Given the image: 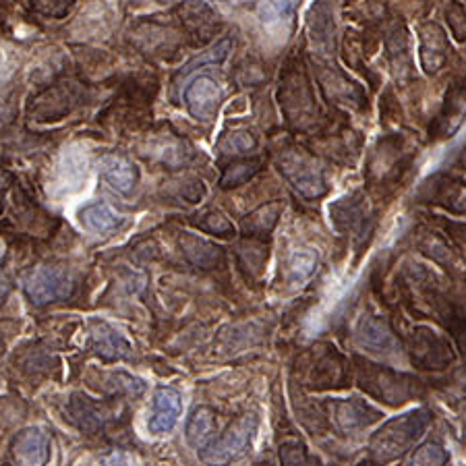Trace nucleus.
I'll return each instance as SVG.
<instances>
[{"instance_id":"nucleus-1","label":"nucleus","mask_w":466,"mask_h":466,"mask_svg":"<svg viewBox=\"0 0 466 466\" xmlns=\"http://www.w3.org/2000/svg\"><path fill=\"white\" fill-rule=\"evenodd\" d=\"M355 370L359 388L375 400L390 404V407H400V404L420 394V381L412 375L375 365L360 357L355 359Z\"/></svg>"},{"instance_id":"nucleus-2","label":"nucleus","mask_w":466,"mask_h":466,"mask_svg":"<svg viewBox=\"0 0 466 466\" xmlns=\"http://www.w3.org/2000/svg\"><path fill=\"white\" fill-rule=\"evenodd\" d=\"M430 423L431 412L427 409L410 410L407 415L388 420L386 425H381L380 431L373 433L370 441L371 456L378 462L396 461L398 456L407 454L415 446V441L423 438Z\"/></svg>"},{"instance_id":"nucleus-3","label":"nucleus","mask_w":466,"mask_h":466,"mask_svg":"<svg viewBox=\"0 0 466 466\" xmlns=\"http://www.w3.org/2000/svg\"><path fill=\"white\" fill-rule=\"evenodd\" d=\"M278 170L307 199H318L328 191L326 178H323V170L318 160L303 152V149H289V152L280 154Z\"/></svg>"},{"instance_id":"nucleus-4","label":"nucleus","mask_w":466,"mask_h":466,"mask_svg":"<svg viewBox=\"0 0 466 466\" xmlns=\"http://www.w3.org/2000/svg\"><path fill=\"white\" fill-rule=\"evenodd\" d=\"M255 430H258V419L251 415L238 417L235 423L228 425V430L224 431L220 438L212 440L204 450H201L199 458L208 466L230 464L235 458L245 452L247 446H249Z\"/></svg>"},{"instance_id":"nucleus-5","label":"nucleus","mask_w":466,"mask_h":466,"mask_svg":"<svg viewBox=\"0 0 466 466\" xmlns=\"http://www.w3.org/2000/svg\"><path fill=\"white\" fill-rule=\"evenodd\" d=\"M409 355L412 365L427 371H441L452 365L454 350L448 338L430 328H415L409 336Z\"/></svg>"},{"instance_id":"nucleus-6","label":"nucleus","mask_w":466,"mask_h":466,"mask_svg":"<svg viewBox=\"0 0 466 466\" xmlns=\"http://www.w3.org/2000/svg\"><path fill=\"white\" fill-rule=\"evenodd\" d=\"M297 69L284 73L280 81V104L290 123L305 127L315 116V97L305 71Z\"/></svg>"},{"instance_id":"nucleus-7","label":"nucleus","mask_w":466,"mask_h":466,"mask_svg":"<svg viewBox=\"0 0 466 466\" xmlns=\"http://www.w3.org/2000/svg\"><path fill=\"white\" fill-rule=\"evenodd\" d=\"M71 276L60 268H37L25 280V295L37 307L56 303V300H65L66 297H71Z\"/></svg>"},{"instance_id":"nucleus-8","label":"nucleus","mask_w":466,"mask_h":466,"mask_svg":"<svg viewBox=\"0 0 466 466\" xmlns=\"http://www.w3.org/2000/svg\"><path fill=\"white\" fill-rule=\"evenodd\" d=\"M326 409L336 430L342 433L360 431L383 417L378 409L370 407L363 400H357V398H352V400H332L326 404Z\"/></svg>"},{"instance_id":"nucleus-9","label":"nucleus","mask_w":466,"mask_h":466,"mask_svg":"<svg viewBox=\"0 0 466 466\" xmlns=\"http://www.w3.org/2000/svg\"><path fill=\"white\" fill-rule=\"evenodd\" d=\"M350 378L347 360L338 355L334 349H326L315 357L309 375H307V388L311 390H332L344 388Z\"/></svg>"},{"instance_id":"nucleus-10","label":"nucleus","mask_w":466,"mask_h":466,"mask_svg":"<svg viewBox=\"0 0 466 466\" xmlns=\"http://www.w3.org/2000/svg\"><path fill=\"white\" fill-rule=\"evenodd\" d=\"M11 454L17 466H46L52 456L48 433L40 427H27L19 431L11 443Z\"/></svg>"},{"instance_id":"nucleus-11","label":"nucleus","mask_w":466,"mask_h":466,"mask_svg":"<svg viewBox=\"0 0 466 466\" xmlns=\"http://www.w3.org/2000/svg\"><path fill=\"white\" fill-rule=\"evenodd\" d=\"M220 102L222 89L208 75L193 79L191 86L185 89V106L191 112V116L201 120V123H209L216 118Z\"/></svg>"},{"instance_id":"nucleus-12","label":"nucleus","mask_w":466,"mask_h":466,"mask_svg":"<svg viewBox=\"0 0 466 466\" xmlns=\"http://www.w3.org/2000/svg\"><path fill=\"white\" fill-rule=\"evenodd\" d=\"M357 342L360 349L381 357H392L400 349V342H398L390 323L381 318H375V315L360 319L357 328Z\"/></svg>"},{"instance_id":"nucleus-13","label":"nucleus","mask_w":466,"mask_h":466,"mask_svg":"<svg viewBox=\"0 0 466 466\" xmlns=\"http://www.w3.org/2000/svg\"><path fill=\"white\" fill-rule=\"evenodd\" d=\"M183 410V400L175 388H157L154 396V410L152 419H149V431L160 435L175 430L177 420Z\"/></svg>"},{"instance_id":"nucleus-14","label":"nucleus","mask_w":466,"mask_h":466,"mask_svg":"<svg viewBox=\"0 0 466 466\" xmlns=\"http://www.w3.org/2000/svg\"><path fill=\"white\" fill-rule=\"evenodd\" d=\"M450 55V46L446 40V34L435 24H427L420 29V42H419V56L420 66L427 73H438L443 65H446Z\"/></svg>"},{"instance_id":"nucleus-15","label":"nucleus","mask_w":466,"mask_h":466,"mask_svg":"<svg viewBox=\"0 0 466 466\" xmlns=\"http://www.w3.org/2000/svg\"><path fill=\"white\" fill-rule=\"evenodd\" d=\"M97 168H100L102 178L118 193H125V195L131 193L135 189V185H137V178H139L137 168H135L133 162L127 160L125 156H118V154L102 156Z\"/></svg>"},{"instance_id":"nucleus-16","label":"nucleus","mask_w":466,"mask_h":466,"mask_svg":"<svg viewBox=\"0 0 466 466\" xmlns=\"http://www.w3.org/2000/svg\"><path fill=\"white\" fill-rule=\"evenodd\" d=\"M180 249H183V255L187 261L193 263L195 268L201 269H216L224 263V249L218 247L212 240H206L201 237L195 235H185L178 238Z\"/></svg>"},{"instance_id":"nucleus-17","label":"nucleus","mask_w":466,"mask_h":466,"mask_svg":"<svg viewBox=\"0 0 466 466\" xmlns=\"http://www.w3.org/2000/svg\"><path fill=\"white\" fill-rule=\"evenodd\" d=\"M92 349L104 360H120L131 357V344L108 323L96 321L92 328Z\"/></svg>"},{"instance_id":"nucleus-18","label":"nucleus","mask_w":466,"mask_h":466,"mask_svg":"<svg viewBox=\"0 0 466 466\" xmlns=\"http://www.w3.org/2000/svg\"><path fill=\"white\" fill-rule=\"evenodd\" d=\"M79 222L81 227L89 232H97V235H106V232L116 230L123 224V216H118L110 206L96 201L79 209Z\"/></svg>"},{"instance_id":"nucleus-19","label":"nucleus","mask_w":466,"mask_h":466,"mask_svg":"<svg viewBox=\"0 0 466 466\" xmlns=\"http://www.w3.org/2000/svg\"><path fill=\"white\" fill-rule=\"evenodd\" d=\"M75 97L71 96V89L66 86H56L48 89L46 94L37 97L32 106V112L37 120H56L58 116L66 115L71 110V104Z\"/></svg>"},{"instance_id":"nucleus-20","label":"nucleus","mask_w":466,"mask_h":466,"mask_svg":"<svg viewBox=\"0 0 466 466\" xmlns=\"http://www.w3.org/2000/svg\"><path fill=\"white\" fill-rule=\"evenodd\" d=\"M180 21L187 27V32L198 44H206L209 37L214 35L216 29V17L208 6L198 5H185L180 9Z\"/></svg>"},{"instance_id":"nucleus-21","label":"nucleus","mask_w":466,"mask_h":466,"mask_svg":"<svg viewBox=\"0 0 466 466\" xmlns=\"http://www.w3.org/2000/svg\"><path fill=\"white\" fill-rule=\"evenodd\" d=\"M309 29H311V40L318 44L319 48L328 50L329 46H332L336 24H334L332 5H329L328 0H318V3L311 6Z\"/></svg>"},{"instance_id":"nucleus-22","label":"nucleus","mask_w":466,"mask_h":466,"mask_svg":"<svg viewBox=\"0 0 466 466\" xmlns=\"http://www.w3.org/2000/svg\"><path fill=\"white\" fill-rule=\"evenodd\" d=\"M216 431V412L209 407H198L193 409L189 420H187V441L193 448L204 450L214 438Z\"/></svg>"},{"instance_id":"nucleus-23","label":"nucleus","mask_w":466,"mask_h":466,"mask_svg":"<svg viewBox=\"0 0 466 466\" xmlns=\"http://www.w3.org/2000/svg\"><path fill=\"white\" fill-rule=\"evenodd\" d=\"M282 209H284V206L280 204V201H272V204H266V206L255 209V212L247 216L243 222L245 235L251 238H261V237L269 235V232H272L278 224V220H280Z\"/></svg>"},{"instance_id":"nucleus-24","label":"nucleus","mask_w":466,"mask_h":466,"mask_svg":"<svg viewBox=\"0 0 466 466\" xmlns=\"http://www.w3.org/2000/svg\"><path fill=\"white\" fill-rule=\"evenodd\" d=\"M329 216L340 230H352L365 220V201L360 195H350V198L338 199L336 204L329 208Z\"/></svg>"},{"instance_id":"nucleus-25","label":"nucleus","mask_w":466,"mask_h":466,"mask_svg":"<svg viewBox=\"0 0 466 466\" xmlns=\"http://www.w3.org/2000/svg\"><path fill=\"white\" fill-rule=\"evenodd\" d=\"M430 303L433 305L438 318L443 321V326H446L450 329V334L456 338L458 349H461L462 355L466 357V319L456 311V307L450 305L448 300H443L440 295H435V292L433 295L430 292Z\"/></svg>"},{"instance_id":"nucleus-26","label":"nucleus","mask_w":466,"mask_h":466,"mask_svg":"<svg viewBox=\"0 0 466 466\" xmlns=\"http://www.w3.org/2000/svg\"><path fill=\"white\" fill-rule=\"evenodd\" d=\"M315 269H318V253L307 247H300L289 253L287 258V280L290 284H300L309 280Z\"/></svg>"},{"instance_id":"nucleus-27","label":"nucleus","mask_w":466,"mask_h":466,"mask_svg":"<svg viewBox=\"0 0 466 466\" xmlns=\"http://www.w3.org/2000/svg\"><path fill=\"white\" fill-rule=\"evenodd\" d=\"M261 170V160L259 157H251V160H238L232 162L230 167L224 168L222 177H220V187L222 189H235V187H240L258 175Z\"/></svg>"},{"instance_id":"nucleus-28","label":"nucleus","mask_w":466,"mask_h":466,"mask_svg":"<svg viewBox=\"0 0 466 466\" xmlns=\"http://www.w3.org/2000/svg\"><path fill=\"white\" fill-rule=\"evenodd\" d=\"M238 258H240V263H243V268L249 269L251 276H259L268 261V247L261 238L247 237L245 243L240 245Z\"/></svg>"},{"instance_id":"nucleus-29","label":"nucleus","mask_w":466,"mask_h":466,"mask_svg":"<svg viewBox=\"0 0 466 466\" xmlns=\"http://www.w3.org/2000/svg\"><path fill=\"white\" fill-rule=\"evenodd\" d=\"M321 79V86L326 92L334 97V100H340V102H355L359 100V87L355 84H350L349 79H344L342 75L338 73H321L319 75Z\"/></svg>"},{"instance_id":"nucleus-30","label":"nucleus","mask_w":466,"mask_h":466,"mask_svg":"<svg viewBox=\"0 0 466 466\" xmlns=\"http://www.w3.org/2000/svg\"><path fill=\"white\" fill-rule=\"evenodd\" d=\"M388 56L392 63L396 75H407L410 69V56H409V40L407 34L396 32L388 37Z\"/></svg>"},{"instance_id":"nucleus-31","label":"nucleus","mask_w":466,"mask_h":466,"mask_svg":"<svg viewBox=\"0 0 466 466\" xmlns=\"http://www.w3.org/2000/svg\"><path fill=\"white\" fill-rule=\"evenodd\" d=\"M282 466H319V461L309 454L303 441L289 440L280 446Z\"/></svg>"},{"instance_id":"nucleus-32","label":"nucleus","mask_w":466,"mask_h":466,"mask_svg":"<svg viewBox=\"0 0 466 466\" xmlns=\"http://www.w3.org/2000/svg\"><path fill=\"white\" fill-rule=\"evenodd\" d=\"M450 456L438 441H427L410 456V466H448Z\"/></svg>"},{"instance_id":"nucleus-33","label":"nucleus","mask_w":466,"mask_h":466,"mask_svg":"<svg viewBox=\"0 0 466 466\" xmlns=\"http://www.w3.org/2000/svg\"><path fill=\"white\" fill-rule=\"evenodd\" d=\"M258 147V137L251 131H235L227 133L218 141V149L222 154H247Z\"/></svg>"},{"instance_id":"nucleus-34","label":"nucleus","mask_w":466,"mask_h":466,"mask_svg":"<svg viewBox=\"0 0 466 466\" xmlns=\"http://www.w3.org/2000/svg\"><path fill=\"white\" fill-rule=\"evenodd\" d=\"M198 218L199 220H195V224H198L201 230L209 232V235H216V237L235 235V227H232V222L222 212H218V209H208L206 214H201Z\"/></svg>"},{"instance_id":"nucleus-35","label":"nucleus","mask_w":466,"mask_h":466,"mask_svg":"<svg viewBox=\"0 0 466 466\" xmlns=\"http://www.w3.org/2000/svg\"><path fill=\"white\" fill-rule=\"evenodd\" d=\"M230 46H232V42L228 40V37H224L222 42H218L216 44V48L214 50H209V52H204V56H198L195 60H191L189 65L185 66V71H183V75H187L189 71H193L195 66H201V65H216V63H222L224 58L228 56V52H230Z\"/></svg>"},{"instance_id":"nucleus-36","label":"nucleus","mask_w":466,"mask_h":466,"mask_svg":"<svg viewBox=\"0 0 466 466\" xmlns=\"http://www.w3.org/2000/svg\"><path fill=\"white\" fill-rule=\"evenodd\" d=\"M73 0H35V9L48 15V17L60 19L69 13Z\"/></svg>"},{"instance_id":"nucleus-37","label":"nucleus","mask_w":466,"mask_h":466,"mask_svg":"<svg viewBox=\"0 0 466 466\" xmlns=\"http://www.w3.org/2000/svg\"><path fill=\"white\" fill-rule=\"evenodd\" d=\"M178 195L189 204H198V201L206 195V187L199 178H185L178 187Z\"/></svg>"},{"instance_id":"nucleus-38","label":"nucleus","mask_w":466,"mask_h":466,"mask_svg":"<svg viewBox=\"0 0 466 466\" xmlns=\"http://www.w3.org/2000/svg\"><path fill=\"white\" fill-rule=\"evenodd\" d=\"M102 466H133L129 454L125 452H112L102 461Z\"/></svg>"},{"instance_id":"nucleus-39","label":"nucleus","mask_w":466,"mask_h":466,"mask_svg":"<svg viewBox=\"0 0 466 466\" xmlns=\"http://www.w3.org/2000/svg\"><path fill=\"white\" fill-rule=\"evenodd\" d=\"M3 193H5V185H3V175H0V209H3Z\"/></svg>"},{"instance_id":"nucleus-40","label":"nucleus","mask_w":466,"mask_h":466,"mask_svg":"<svg viewBox=\"0 0 466 466\" xmlns=\"http://www.w3.org/2000/svg\"><path fill=\"white\" fill-rule=\"evenodd\" d=\"M462 433H464V438H466V420H464V425H462Z\"/></svg>"}]
</instances>
